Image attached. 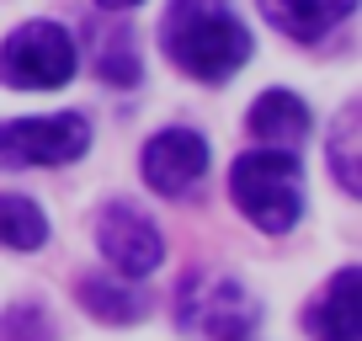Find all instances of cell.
I'll use <instances>...</instances> for the list:
<instances>
[{
	"mask_svg": "<svg viewBox=\"0 0 362 341\" xmlns=\"http://www.w3.org/2000/svg\"><path fill=\"white\" fill-rule=\"evenodd\" d=\"M165 54L176 59V69L218 86L250 59V33L218 0H176L165 22Z\"/></svg>",
	"mask_w": 362,
	"mask_h": 341,
	"instance_id": "cell-1",
	"label": "cell"
},
{
	"mask_svg": "<svg viewBox=\"0 0 362 341\" xmlns=\"http://www.w3.org/2000/svg\"><path fill=\"white\" fill-rule=\"evenodd\" d=\"M229 197L235 208L267 235H288L304 214V170L293 149H250L229 170Z\"/></svg>",
	"mask_w": 362,
	"mask_h": 341,
	"instance_id": "cell-2",
	"label": "cell"
},
{
	"mask_svg": "<svg viewBox=\"0 0 362 341\" xmlns=\"http://www.w3.org/2000/svg\"><path fill=\"white\" fill-rule=\"evenodd\" d=\"M176 325L208 341H250L256 330V299L224 272H187L176 294Z\"/></svg>",
	"mask_w": 362,
	"mask_h": 341,
	"instance_id": "cell-3",
	"label": "cell"
},
{
	"mask_svg": "<svg viewBox=\"0 0 362 341\" xmlns=\"http://www.w3.org/2000/svg\"><path fill=\"white\" fill-rule=\"evenodd\" d=\"M75 37L59 22H27L0 43V86L11 91H54L75 75Z\"/></svg>",
	"mask_w": 362,
	"mask_h": 341,
	"instance_id": "cell-4",
	"label": "cell"
},
{
	"mask_svg": "<svg viewBox=\"0 0 362 341\" xmlns=\"http://www.w3.org/2000/svg\"><path fill=\"white\" fill-rule=\"evenodd\" d=\"M90 149V123L80 112H54V117H16L0 123V170L22 166H69Z\"/></svg>",
	"mask_w": 362,
	"mask_h": 341,
	"instance_id": "cell-5",
	"label": "cell"
},
{
	"mask_svg": "<svg viewBox=\"0 0 362 341\" xmlns=\"http://www.w3.org/2000/svg\"><path fill=\"white\" fill-rule=\"evenodd\" d=\"M96 245H102L107 267L128 283L149 277L160 262H165V240L149 224V214H139L134 203H107L102 219H96Z\"/></svg>",
	"mask_w": 362,
	"mask_h": 341,
	"instance_id": "cell-6",
	"label": "cell"
},
{
	"mask_svg": "<svg viewBox=\"0 0 362 341\" xmlns=\"http://www.w3.org/2000/svg\"><path fill=\"white\" fill-rule=\"evenodd\" d=\"M208 170V139L192 128H160L144 144V182L160 197H181L203 182Z\"/></svg>",
	"mask_w": 362,
	"mask_h": 341,
	"instance_id": "cell-7",
	"label": "cell"
},
{
	"mask_svg": "<svg viewBox=\"0 0 362 341\" xmlns=\"http://www.w3.org/2000/svg\"><path fill=\"white\" fill-rule=\"evenodd\" d=\"M304 325L315 341H362V272L341 267L325 294L304 309Z\"/></svg>",
	"mask_w": 362,
	"mask_h": 341,
	"instance_id": "cell-8",
	"label": "cell"
},
{
	"mask_svg": "<svg viewBox=\"0 0 362 341\" xmlns=\"http://www.w3.org/2000/svg\"><path fill=\"white\" fill-rule=\"evenodd\" d=\"M261 11L277 33H288L293 43H320L330 27H341L357 0H261Z\"/></svg>",
	"mask_w": 362,
	"mask_h": 341,
	"instance_id": "cell-9",
	"label": "cell"
},
{
	"mask_svg": "<svg viewBox=\"0 0 362 341\" xmlns=\"http://www.w3.org/2000/svg\"><path fill=\"white\" fill-rule=\"evenodd\" d=\"M245 128L261 139V144H272V149H293V144H304V139H309L315 117H309V107L298 102L293 91H267V96H256Z\"/></svg>",
	"mask_w": 362,
	"mask_h": 341,
	"instance_id": "cell-10",
	"label": "cell"
},
{
	"mask_svg": "<svg viewBox=\"0 0 362 341\" xmlns=\"http://www.w3.org/2000/svg\"><path fill=\"white\" fill-rule=\"evenodd\" d=\"M80 304H86L96 320H107V325H134V320H144L149 299L139 294V288L102 283V277H86V283H80Z\"/></svg>",
	"mask_w": 362,
	"mask_h": 341,
	"instance_id": "cell-11",
	"label": "cell"
},
{
	"mask_svg": "<svg viewBox=\"0 0 362 341\" xmlns=\"http://www.w3.org/2000/svg\"><path fill=\"white\" fill-rule=\"evenodd\" d=\"M48 240V219L33 197L0 192V245L6 250H37Z\"/></svg>",
	"mask_w": 362,
	"mask_h": 341,
	"instance_id": "cell-12",
	"label": "cell"
},
{
	"mask_svg": "<svg viewBox=\"0 0 362 341\" xmlns=\"http://www.w3.org/2000/svg\"><path fill=\"white\" fill-rule=\"evenodd\" d=\"M351 144H357V107H346L341 112V123H336V134H330V166H336V176H341V187L346 192H357V155H351Z\"/></svg>",
	"mask_w": 362,
	"mask_h": 341,
	"instance_id": "cell-13",
	"label": "cell"
},
{
	"mask_svg": "<svg viewBox=\"0 0 362 341\" xmlns=\"http://www.w3.org/2000/svg\"><path fill=\"white\" fill-rule=\"evenodd\" d=\"M96 69H102V80H107V86H134V80H139V54H134V37H128V33H117L112 43L102 48Z\"/></svg>",
	"mask_w": 362,
	"mask_h": 341,
	"instance_id": "cell-14",
	"label": "cell"
},
{
	"mask_svg": "<svg viewBox=\"0 0 362 341\" xmlns=\"http://www.w3.org/2000/svg\"><path fill=\"white\" fill-rule=\"evenodd\" d=\"M0 341H54V330H48V315L37 304H16L0 320Z\"/></svg>",
	"mask_w": 362,
	"mask_h": 341,
	"instance_id": "cell-15",
	"label": "cell"
},
{
	"mask_svg": "<svg viewBox=\"0 0 362 341\" xmlns=\"http://www.w3.org/2000/svg\"><path fill=\"white\" fill-rule=\"evenodd\" d=\"M96 6H107V11H128V6H139V0H96Z\"/></svg>",
	"mask_w": 362,
	"mask_h": 341,
	"instance_id": "cell-16",
	"label": "cell"
}]
</instances>
